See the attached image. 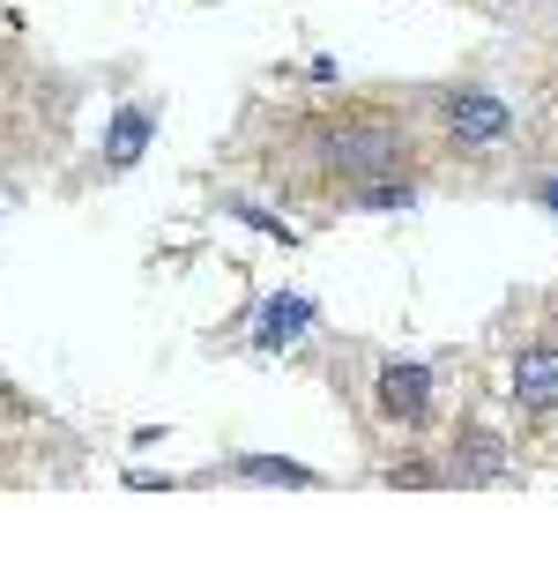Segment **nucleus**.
I'll list each match as a JSON object with an SVG mask.
<instances>
[{
  "label": "nucleus",
  "mask_w": 558,
  "mask_h": 566,
  "mask_svg": "<svg viewBox=\"0 0 558 566\" xmlns=\"http://www.w3.org/2000/svg\"><path fill=\"white\" fill-rule=\"evenodd\" d=\"M298 179L320 201H350L380 179H424V142L410 127V113H380V105H343L320 113L298 135Z\"/></svg>",
  "instance_id": "obj_1"
},
{
  "label": "nucleus",
  "mask_w": 558,
  "mask_h": 566,
  "mask_svg": "<svg viewBox=\"0 0 558 566\" xmlns=\"http://www.w3.org/2000/svg\"><path fill=\"white\" fill-rule=\"evenodd\" d=\"M424 113H432L440 142H446V149H462V157L506 149V142H514V127H522L499 90H476V83H440V90H424Z\"/></svg>",
  "instance_id": "obj_2"
},
{
  "label": "nucleus",
  "mask_w": 558,
  "mask_h": 566,
  "mask_svg": "<svg viewBox=\"0 0 558 566\" xmlns=\"http://www.w3.org/2000/svg\"><path fill=\"white\" fill-rule=\"evenodd\" d=\"M372 418L388 432H402V440L424 432L440 418V373L424 358H380V373H372Z\"/></svg>",
  "instance_id": "obj_3"
},
{
  "label": "nucleus",
  "mask_w": 558,
  "mask_h": 566,
  "mask_svg": "<svg viewBox=\"0 0 558 566\" xmlns=\"http://www.w3.org/2000/svg\"><path fill=\"white\" fill-rule=\"evenodd\" d=\"M506 396L529 424H558V328L514 343V366H506Z\"/></svg>",
  "instance_id": "obj_4"
},
{
  "label": "nucleus",
  "mask_w": 558,
  "mask_h": 566,
  "mask_svg": "<svg viewBox=\"0 0 558 566\" xmlns=\"http://www.w3.org/2000/svg\"><path fill=\"white\" fill-rule=\"evenodd\" d=\"M506 478H514V448H506L499 424L462 418L454 432H446V484H470V492H484V484H506Z\"/></svg>",
  "instance_id": "obj_5"
},
{
  "label": "nucleus",
  "mask_w": 558,
  "mask_h": 566,
  "mask_svg": "<svg viewBox=\"0 0 558 566\" xmlns=\"http://www.w3.org/2000/svg\"><path fill=\"white\" fill-rule=\"evenodd\" d=\"M149 142H157V113H149V105H112L105 135H97V165L135 171L141 157H149Z\"/></svg>",
  "instance_id": "obj_6"
},
{
  "label": "nucleus",
  "mask_w": 558,
  "mask_h": 566,
  "mask_svg": "<svg viewBox=\"0 0 558 566\" xmlns=\"http://www.w3.org/2000/svg\"><path fill=\"white\" fill-rule=\"evenodd\" d=\"M313 321H320V306H313L306 291H276L269 306L253 313V350H269V358H276V350H291V343L306 336Z\"/></svg>",
  "instance_id": "obj_7"
},
{
  "label": "nucleus",
  "mask_w": 558,
  "mask_h": 566,
  "mask_svg": "<svg viewBox=\"0 0 558 566\" xmlns=\"http://www.w3.org/2000/svg\"><path fill=\"white\" fill-rule=\"evenodd\" d=\"M239 484H291V492H313L320 484V470H306V462H291V454H239V462H223Z\"/></svg>",
  "instance_id": "obj_8"
},
{
  "label": "nucleus",
  "mask_w": 558,
  "mask_h": 566,
  "mask_svg": "<svg viewBox=\"0 0 558 566\" xmlns=\"http://www.w3.org/2000/svg\"><path fill=\"white\" fill-rule=\"evenodd\" d=\"M343 209H365V217H402V209H418V179H380V187L350 195Z\"/></svg>",
  "instance_id": "obj_9"
},
{
  "label": "nucleus",
  "mask_w": 558,
  "mask_h": 566,
  "mask_svg": "<svg viewBox=\"0 0 558 566\" xmlns=\"http://www.w3.org/2000/svg\"><path fill=\"white\" fill-rule=\"evenodd\" d=\"M223 209H231L239 224H253V231H261V239H291V224H283L276 209H261V201H239V195H231V201H223Z\"/></svg>",
  "instance_id": "obj_10"
},
{
  "label": "nucleus",
  "mask_w": 558,
  "mask_h": 566,
  "mask_svg": "<svg viewBox=\"0 0 558 566\" xmlns=\"http://www.w3.org/2000/svg\"><path fill=\"white\" fill-rule=\"evenodd\" d=\"M529 195H536V201H544V209H551V217H558V179H536Z\"/></svg>",
  "instance_id": "obj_11"
}]
</instances>
